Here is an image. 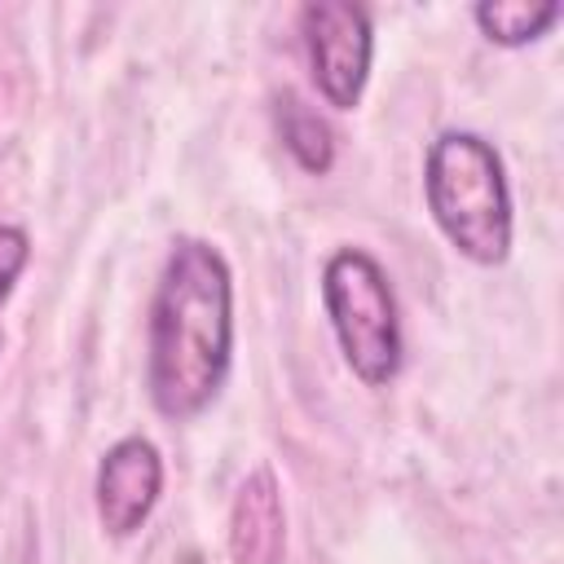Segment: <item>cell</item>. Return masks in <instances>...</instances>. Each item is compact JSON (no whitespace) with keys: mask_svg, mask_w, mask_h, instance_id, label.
<instances>
[{"mask_svg":"<svg viewBox=\"0 0 564 564\" xmlns=\"http://www.w3.org/2000/svg\"><path fill=\"white\" fill-rule=\"evenodd\" d=\"M234 366V273L207 238H176L145 322V392L172 419H198Z\"/></svg>","mask_w":564,"mask_h":564,"instance_id":"6da1fadb","label":"cell"},{"mask_svg":"<svg viewBox=\"0 0 564 564\" xmlns=\"http://www.w3.org/2000/svg\"><path fill=\"white\" fill-rule=\"evenodd\" d=\"M423 194L436 229L463 260L494 269L511 256L516 207L507 163L494 141L467 128L441 132L423 159Z\"/></svg>","mask_w":564,"mask_h":564,"instance_id":"7a4b0ae2","label":"cell"},{"mask_svg":"<svg viewBox=\"0 0 564 564\" xmlns=\"http://www.w3.org/2000/svg\"><path fill=\"white\" fill-rule=\"evenodd\" d=\"M322 308L344 352V366L366 388H388L401 375V313L388 269L366 247H339L322 264Z\"/></svg>","mask_w":564,"mask_h":564,"instance_id":"3957f363","label":"cell"},{"mask_svg":"<svg viewBox=\"0 0 564 564\" xmlns=\"http://www.w3.org/2000/svg\"><path fill=\"white\" fill-rule=\"evenodd\" d=\"M308 75L330 110H352L366 93L375 62V22L357 0H308L300 9Z\"/></svg>","mask_w":564,"mask_h":564,"instance_id":"277c9868","label":"cell"},{"mask_svg":"<svg viewBox=\"0 0 564 564\" xmlns=\"http://www.w3.org/2000/svg\"><path fill=\"white\" fill-rule=\"evenodd\" d=\"M163 498V454L150 436L132 432L119 436L101 463H97V480H93V507H97V524L106 538L128 542L145 529V520L154 516Z\"/></svg>","mask_w":564,"mask_h":564,"instance_id":"5b68a950","label":"cell"},{"mask_svg":"<svg viewBox=\"0 0 564 564\" xmlns=\"http://www.w3.org/2000/svg\"><path fill=\"white\" fill-rule=\"evenodd\" d=\"M229 564H286V507L273 467L242 476L229 507Z\"/></svg>","mask_w":564,"mask_h":564,"instance_id":"8992f818","label":"cell"},{"mask_svg":"<svg viewBox=\"0 0 564 564\" xmlns=\"http://www.w3.org/2000/svg\"><path fill=\"white\" fill-rule=\"evenodd\" d=\"M273 115H278V137L286 154L308 176H326L335 167V128L326 123V115H317L300 93H282Z\"/></svg>","mask_w":564,"mask_h":564,"instance_id":"52a82bcc","label":"cell"},{"mask_svg":"<svg viewBox=\"0 0 564 564\" xmlns=\"http://www.w3.org/2000/svg\"><path fill=\"white\" fill-rule=\"evenodd\" d=\"M471 18L489 44L524 48V44L542 40L564 18V4L560 0H480L471 9Z\"/></svg>","mask_w":564,"mask_h":564,"instance_id":"ba28073f","label":"cell"},{"mask_svg":"<svg viewBox=\"0 0 564 564\" xmlns=\"http://www.w3.org/2000/svg\"><path fill=\"white\" fill-rule=\"evenodd\" d=\"M31 260V238L22 225H0V304L13 295V282L22 278Z\"/></svg>","mask_w":564,"mask_h":564,"instance_id":"9c48e42d","label":"cell"}]
</instances>
